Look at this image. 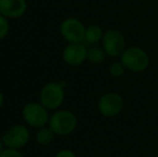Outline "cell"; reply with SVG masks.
<instances>
[{
    "label": "cell",
    "instance_id": "1",
    "mask_svg": "<svg viewBox=\"0 0 158 157\" xmlns=\"http://www.w3.org/2000/svg\"><path fill=\"white\" fill-rule=\"evenodd\" d=\"M119 60L123 63L128 71H131L133 73L145 71L151 63L148 53L137 45L127 46L119 56Z\"/></svg>",
    "mask_w": 158,
    "mask_h": 157
},
{
    "label": "cell",
    "instance_id": "2",
    "mask_svg": "<svg viewBox=\"0 0 158 157\" xmlns=\"http://www.w3.org/2000/svg\"><path fill=\"white\" fill-rule=\"evenodd\" d=\"M64 88L66 83L64 81H53L44 84L43 87L40 89L39 101L48 111H56L64 103Z\"/></svg>",
    "mask_w": 158,
    "mask_h": 157
},
{
    "label": "cell",
    "instance_id": "3",
    "mask_svg": "<svg viewBox=\"0 0 158 157\" xmlns=\"http://www.w3.org/2000/svg\"><path fill=\"white\" fill-rule=\"evenodd\" d=\"M48 126L56 136L66 137L74 132L77 127V118L69 110H56L51 115Z\"/></svg>",
    "mask_w": 158,
    "mask_h": 157
},
{
    "label": "cell",
    "instance_id": "4",
    "mask_svg": "<svg viewBox=\"0 0 158 157\" xmlns=\"http://www.w3.org/2000/svg\"><path fill=\"white\" fill-rule=\"evenodd\" d=\"M22 118L28 126L39 129L48 125L51 115L50 111L40 101H30L22 109Z\"/></svg>",
    "mask_w": 158,
    "mask_h": 157
},
{
    "label": "cell",
    "instance_id": "5",
    "mask_svg": "<svg viewBox=\"0 0 158 157\" xmlns=\"http://www.w3.org/2000/svg\"><path fill=\"white\" fill-rule=\"evenodd\" d=\"M125 108V100L118 93L108 92L100 96L97 102L98 112L106 118L119 115Z\"/></svg>",
    "mask_w": 158,
    "mask_h": 157
},
{
    "label": "cell",
    "instance_id": "6",
    "mask_svg": "<svg viewBox=\"0 0 158 157\" xmlns=\"http://www.w3.org/2000/svg\"><path fill=\"white\" fill-rule=\"evenodd\" d=\"M101 46L106 51V55L111 58H119L122 53L125 51L126 39L123 32L118 29L111 28L104 31L101 41Z\"/></svg>",
    "mask_w": 158,
    "mask_h": 157
},
{
    "label": "cell",
    "instance_id": "7",
    "mask_svg": "<svg viewBox=\"0 0 158 157\" xmlns=\"http://www.w3.org/2000/svg\"><path fill=\"white\" fill-rule=\"evenodd\" d=\"M30 131L25 125L15 124L6 129L2 134L1 139L4 143V147L8 149L19 150L26 147L30 141Z\"/></svg>",
    "mask_w": 158,
    "mask_h": 157
},
{
    "label": "cell",
    "instance_id": "8",
    "mask_svg": "<svg viewBox=\"0 0 158 157\" xmlns=\"http://www.w3.org/2000/svg\"><path fill=\"white\" fill-rule=\"evenodd\" d=\"M86 27L75 17H67L60 23L59 32L64 41L68 43H81L84 42Z\"/></svg>",
    "mask_w": 158,
    "mask_h": 157
},
{
    "label": "cell",
    "instance_id": "9",
    "mask_svg": "<svg viewBox=\"0 0 158 157\" xmlns=\"http://www.w3.org/2000/svg\"><path fill=\"white\" fill-rule=\"evenodd\" d=\"M88 48L84 42L81 43H68L64 48L61 57L66 65L70 67H79L87 61Z\"/></svg>",
    "mask_w": 158,
    "mask_h": 157
},
{
    "label": "cell",
    "instance_id": "10",
    "mask_svg": "<svg viewBox=\"0 0 158 157\" xmlns=\"http://www.w3.org/2000/svg\"><path fill=\"white\" fill-rule=\"evenodd\" d=\"M27 11L26 0H0V14L9 19L22 17Z\"/></svg>",
    "mask_w": 158,
    "mask_h": 157
},
{
    "label": "cell",
    "instance_id": "11",
    "mask_svg": "<svg viewBox=\"0 0 158 157\" xmlns=\"http://www.w3.org/2000/svg\"><path fill=\"white\" fill-rule=\"evenodd\" d=\"M104 31L99 25H89L86 27L85 30V38H84V43L89 44V45H96L97 43L102 41Z\"/></svg>",
    "mask_w": 158,
    "mask_h": 157
},
{
    "label": "cell",
    "instance_id": "12",
    "mask_svg": "<svg viewBox=\"0 0 158 157\" xmlns=\"http://www.w3.org/2000/svg\"><path fill=\"white\" fill-rule=\"evenodd\" d=\"M106 56L108 55L102 46L92 45L87 50V61L94 66H99L103 64Z\"/></svg>",
    "mask_w": 158,
    "mask_h": 157
},
{
    "label": "cell",
    "instance_id": "13",
    "mask_svg": "<svg viewBox=\"0 0 158 157\" xmlns=\"http://www.w3.org/2000/svg\"><path fill=\"white\" fill-rule=\"evenodd\" d=\"M55 136H56V134L51 129L50 126L46 125V126H44V127H41V128H39V129H37V132H35V139L38 144L46 147V145H50L51 143L53 142Z\"/></svg>",
    "mask_w": 158,
    "mask_h": 157
},
{
    "label": "cell",
    "instance_id": "14",
    "mask_svg": "<svg viewBox=\"0 0 158 157\" xmlns=\"http://www.w3.org/2000/svg\"><path fill=\"white\" fill-rule=\"evenodd\" d=\"M127 71V69L125 68V66L123 65L121 60H114L109 65L108 68V72L110 74V76L114 79H118L125 74V72Z\"/></svg>",
    "mask_w": 158,
    "mask_h": 157
},
{
    "label": "cell",
    "instance_id": "15",
    "mask_svg": "<svg viewBox=\"0 0 158 157\" xmlns=\"http://www.w3.org/2000/svg\"><path fill=\"white\" fill-rule=\"evenodd\" d=\"M10 31V24H9V19L0 14V41L6 39Z\"/></svg>",
    "mask_w": 158,
    "mask_h": 157
},
{
    "label": "cell",
    "instance_id": "16",
    "mask_svg": "<svg viewBox=\"0 0 158 157\" xmlns=\"http://www.w3.org/2000/svg\"><path fill=\"white\" fill-rule=\"evenodd\" d=\"M0 157H25V155L19 150L8 149V147H6L4 151L0 154Z\"/></svg>",
    "mask_w": 158,
    "mask_h": 157
},
{
    "label": "cell",
    "instance_id": "17",
    "mask_svg": "<svg viewBox=\"0 0 158 157\" xmlns=\"http://www.w3.org/2000/svg\"><path fill=\"white\" fill-rule=\"evenodd\" d=\"M55 157H77V154L69 149H63L56 153Z\"/></svg>",
    "mask_w": 158,
    "mask_h": 157
},
{
    "label": "cell",
    "instance_id": "18",
    "mask_svg": "<svg viewBox=\"0 0 158 157\" xmlns=\"http://www.w3.org/2000/svg\"><path fill=\"white\" fill-rule=\"evenodd\" d=\"M3 105H4V95L2 92H0V110L3 107Z\"/></svg>",
    "mask_w": 158,
    "mask_h": 157
},
{
    "label": "cell",
    "instance_id": "19",
    "mask_svg": "<svg viewBox=\"0 0 158 157\" xmlns=\"http://www.w3.org/2000/svg\"><path fill=\"white\" fill-rule=\"evenodd\" d=\"M4 149H6V147H4V143H3V141H2V139L0 138V154L4 151Z\"/></svg>",
    "mask_w": 158,
    "mask_h": 157
},
{
    "label": "cell",
    "instance_id": "20",
    "mask_svg": "<svg viewBox=\"0 0 158 157\" xmlns=\"http://www.w3.org/2000/svg\"><path fill=\"white\" fill-rule=\"evenodd\" d=\"M155 157H158V153L156 154V156H155Z\"/></svg>",
    "mask_w": 158,
    "mask_h": 157
}]
</instances>
